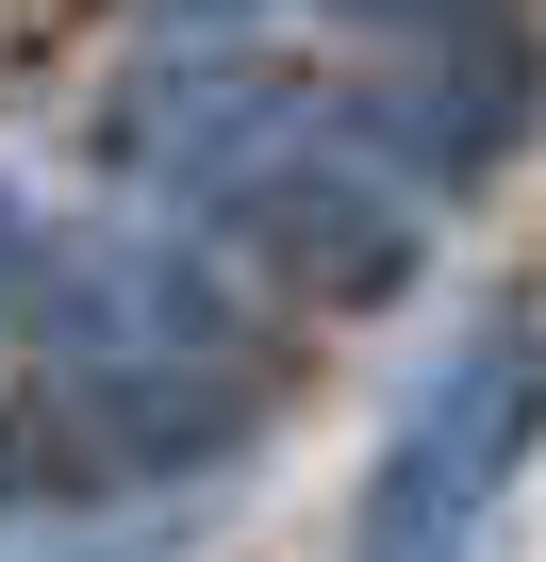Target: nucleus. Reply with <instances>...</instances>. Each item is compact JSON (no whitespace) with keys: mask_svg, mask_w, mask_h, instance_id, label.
Returning a JSON list of instances; mask_svg holds the SVG:
<instances>
[{"mask_svg":"<svg viewBox=\"0 0 546 562\" xmlns=\"http://www.w3.org/2000/svg\"><path fill=\"white\" fill-rule=\"evenodd\" d=\"M530 430H546V331H530V315H480V331L414 381V414H398V447H381V480H365V546H348V562H480V546H497V496H513V463H530Z\"/></svg>","mask_w":546,"mask_h":562,"instance_id":"nucleus-1","label":"nucleus"},{"mask_svg":"<svg viewBox=\"0 0 546 562\" xmlns=\"http://www.w3.org/2000/svg\"><path fill=\"white\" fill-rule=\"evenodd\" d=\"M18 281H34V215L0 199V315H18Z\"/></svg>","mask_w":546,"mask_h":562,"instance_id":"nucleus-2","label":"nucleus"}]
</instances>
